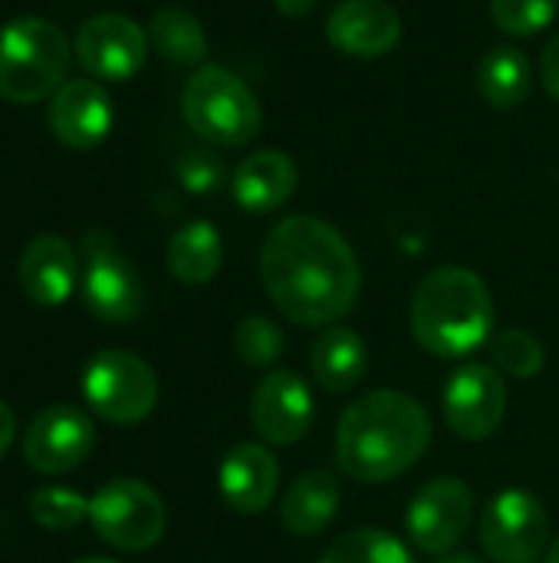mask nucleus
I'll use <instances>...</instances> for the list:
<instances>
[{
  "label": "nucleus",
  "instance_id": "14",
  "mask_svg": "<svg viewBox=\"0 0 559 563\" xmlns=\"http://www.w3.org/2000/svg\"><path fill=\"white\" fill-rule=\"evenodd\" d=\"M316 419L310 383L293 369H277L254 389L250 426L267 445H297Z\"/></svg>",
  "mask_w": 559,
  "mask_h": 563
},
{
  "label": "nucleus",
  "instance_id": "18",
  "mask_svg": "<svg viewBox=\"0 0 559 563\" xmlns=\"http://www.w3.org/2000/svg\"><path fill=\"white\" fill-rule=\"evenodd\" d=\"M280 485V465L267 445L241 442L234 445L217 468V488L231 511L260 515L273 501Z\"/></svg>",
  "mask_w": 559,
  "mask_h": 563
},
{
  "label": "nucleus",
  "instance_id": "36",
  "mask_svg": "<svg viewBox=\"0 0 559 563\" xmlns=\"http://www.w3.org/2000/svg\"><path fill=\"white\" fill-rule=\"evenodd\" d=\"M76 563H115V561H109V558H82V561H76Z\"/></svg>",
  "mask_w": 559,
  "mask_h": 563
},
{
  "label": "nucleus",
  "instance_id": "3",
  "mask_svg": "<svg viewBox=\"0 0 559 563\" xmlns=\"http://www.w3.org/2000/svg\"><path fill=\"white\" fill-rule=\"evenodd\" d=\"M409 323L425 353L465 360L494 333V294L471 267H438L415 287Z\"/></svg>",
  "mask_w": 559,
  "mask_h": 563
},
{
  "label": "nucleus",
  "instance_id": "15",
  "mask_svg": "<svg viewBox=\"0 0 559 563\" xmlns=\"http://www.w3.org/2000/svg\"><path fill=\"white\" fill-rule=\"evenodd\" d=\"M112 99L96 79H66L49 96V129L76 152H89L112 132Z\"/></svg>",
  "mask_w": 559,
  "mask_h": 563
},
{
  "label": "nucleus",
  "instance_id": "13",
  "mask_svg": "<svg viewBox=\"0 0 559 563\" xmlns=\"http://www.w3.org/2000/svg\"><path fill=\"white\" fill-rule=\"evenodd\" d=\"M96 449V426L76 406L43 409L23 432V459L40 475H66Z\"/></svg>",
  "mask_w": 559,
  "mask_h": 563
},
{
  "label": "nucleus",
  "instance_id": "7",
  "mask_svg": "<svg viewBox=\"0 0 559 563\" xmlns=\"http://www.w3.org/2000/svg\"><path fill=\"white\" fill-rule=\"evenodd\" d=\"M89 521L109 548L142 554L161 541L168 515L152 485L138 478H112L89 498Z\"/></svg>",
  "mask_w": 559,
  "mask_h": 563
},
{
  "label": "nucleus",
  "instance_id": "27",
  "mask_svg": "<svg viewBox=\"0 0 559 563\" xmlns=\"http://www.w3.org/2000/svg\"><path fill=\"white\" fill-rule=\"evenodd\" d=\"M491 356H494L497 373H504L511 379H534L547 366L544 343L534 333L517 330V327H507L491 340Z\"/></svg>",
  "mask_w": 559,
  "mask_h": 563
},
{
  "label": "nucleus",
  "instance_id": "25",
  "mask_svg": "<svg viewBox=\"0 0 559 563\" xmlns=\"http://www.w3.org/2000/svg\"><path fill=\"white\" fill-rule=\"evenodd\" d=\"M316 563H415L405 541L382 528H356L336 538Z\"/></svg>",
  "mask_w": 559,
  "mask_h": 563
},
{
  "label": "nucleus",
  "instance_id": "22",
  "mask_svg": "<svg viewBox=\"0 0 559 563\" xmlns=\"http://www.w3.org/2000/svg\"><path fill=\"white\" fill-rule=\"evenodd\" d=\"M474 86L491 109H517L534 86V69L527 53L514 43L491 46L478 63Z\"/></svg>",
  "mask_w": 559,
  "mask_h": 563
},
{
  "label": "nucleus",
  "instance_id": "30",
  "mask_svg": "<svg viewBox=\"0 0 559 563\" xmlns=\"http://www.w3.org/2000/svg\"><path fill=\"white\" fill-rule=\"evenodd\" d=\"M175 175L181 181L185 191L191 195H211L224 185V165L221 158H214V152L208 148H191L175 162Z\"/></svg>",
  "mask_w": 559,
  "mask_h": 563
},
{
  "label": "nucleus",
  "instance_id": "35",
  "mask_svg": "<svg viewBox=\"0 0 559 563\" xmlns=\"http://www.w3.org/2000/svg\"><path fill=\"white\" fill-rule=\"evenodd\" d=\"M544 563H559V538L550 544V551H547V558H544Z\"/></svg>",
  "mask_w": 559,
  "mask_h": 563
},
{
  "label": "nucleus",
  "instance_id": "19",
  "mask_svg": "<svg viewBox=\"0 0 559 563\" xmlns=\"http://www.w3.org/2000/svg\"><path fill=\"white\" fill-rule=\"evenodd\" d=\"M300 181V168L297 162L280 152V148H260L254 155H247L234 175H231V195L234 201L250 211V214H267L283 208Z\"/></svg>",
  "mask_w": 559,
  "mask_h": 563
},
{
  "label": "nucleus",
  "instance_id": "32",
  "mask_svg": "<svg viewBox=\"0 0 559 563\" xmlns=\"http://www.w3.org/2000/svg\"><path fill=\"white\" fill-rule=\"evenodd\" d=\"M13 439H16V416H13V409L0 399V459L10 452Z\"/></svg>",
  "mask_w": 559,
  "mask_h": 563
},
{
  "label": "nucleus",
  "instance_id": "12",
  "mask_svg": "<svg viewBox=\"0 0 559 563\" xmlns=\"http://www.w3.org/2000/svg\"><path fill=\"white\" fill-rule=\"evenodd\" d=\"M76 56L89 76L105 82H125L145 66L148 33L125 13H99L79 26Z\"/></svg>",
  "mask_w": 559,
  "mask_h": 563
},
{
  "label": "nucleus",
  "instance_id": "24",
  "mask_svg": "<svg viewBox=\"0 0 559 563\" xmlns=\"http://www.w3.org/2000/svg\"><path fill=\"white\" fill-rule=\"evenodd\" d=\"M152 49L175 66H201L208 56V33L185 7H161L148 23Z\"/></svg>",
  "mask_w": 559,
  "mask_h": 563
},
{
  "label": "nucleus",
  "instance_id": "23",
  "mask_svg": "<svg viewBox=\"0 0 559 563\" xmlns=\"http://www.w3.org/2000/svg\"><path fill=\"white\" fill-rule=\"evenodd\" d=\"M165 261H168V271L175 280H181L188 287L211 284L224 261V244H221L217 228L211 221H188L185 228H178L171 234Z\"/></svg>",
  "mask_w": 559,
  "mask_h": 563
},
{
  "label": "nucleus",
  "instance_id": "31",
  "mask_svg": "<svg viewBox=\"0 0 559 563\" xmlns=\"http://www.w3.org/2000/svg\"><path fill=\"white\" fill-rule=\"evenodd\" d=\"M540 79H544L547 92L559 102V33L547 43V49L540 56Z\"/></svg>",
  "mask_w": 559,
  "mask_h": 563
},
{
  "label": "nucleus",
  "instance_id": "33",
  "mask_svg": "<svg viewBox=\"0 0 559 563\" xmlns=\"http://www.w3.org/2000/svg\"><path fill=\"white\" fill-rule=\"evenodd\" d=\"M273 3H277V10H280L283 16H293V20H297V16H306V13L313 10L316 0H273Z\"/></svg>",
  "mask_w": 559,
  "mask_h": 563
},
{
  "label": "nucleus",
  "instance_id": "29",
  "mask_svg": "<svg viewBox=\"0 0 559 563\" xmlns=\"http://www.w3.org/2000/svg\"><path fill=\"white\" fill-rule=\"evenodd\" d=\"M559 13V0H491V16L507 36H537Z\"/></svg>",
  "mask_w": 559,
  "mask_h": 563
},
{
  "label": "nucleus",
  "instance_id": "34",
  "mask_svg": "<svg viewBox=\"0 0 559 563\" xmlns=\"http://www.w3.org/2000/svg\"><path fill=\"white\" fill-rule=\"evenodd\" d=\"M435 563H484L478 554H468V551H448L441 558H435Z\"/></svg>",
  "mask_w": 559,
  "mask_h": 563
},
{
  "label": "nucleus",
  "instance_id": "10",
  "mask_svg": "<svg viewBox=\"0 0 559 563\" xmlns=\"http://www.w3.org/2000/svg\"><path fill=\"white\" fill-rule=\"evenodd\" d=\"M474 525V492L455 478H432L405 511V534L422 554L441 558L455 551Z\"/></svg>",
  "mask_w": 559,
  "mask_h": 563
},
{
  "label": "nucleus",
  "instance_id": "17",
  "mask_svg": "<svg viewBox=\"0 0 559 563\" xmlns=\"http://www.w3.org/2000/svg\"><path fill=\"white\" fill-rule=\"evenodd\" d=\"M79 277H82L79 257H76L72 244L59 234L33 238L23 247L20 264H16L20 290L36 307H63L72 297Z\"/></svg>",
  "mask_w": 559,
  "mask_h": 563
},
{
  "label": "nucleus",
  "instance_id": "1",
  "mask_svg": "<svg viewBox=\"0 0 559 563\" xmlns=\"http://www.w3.org/2000/svg\"><path fill=\"white\" fill-rule=\"evenodd\" d=\"M260 280L273 307L297 327H336L359 300L362 267L329 221L293 214L264 238Z\"/></svg>",
  "mask_w": 559,
  "mask_h": 563
},
{
  "label": "nucleus",
  "instance_id": "28",
  "mask_svg": "<svg viewBox=\"0 0 559 563\" xmlns=\"http://www.w3.org/2000/svg\"><path fill=\"white\" fill-rule=\"evenodd\" d=\"M30 518L46 531H69L89 518V498L72 488H40L30 495Z\"/></svg>",
  "mask_w": 559,
  "mask_h": 563
},
{
  "label": "nucleus",
  "instance_id": "6",
  "mask_svg": "<svg viewBox=\"0 0 559 563\" xmlns=\"http://www.w3.org/2000/svg\"><path fill=\"white\" fill-rule=\"evenodd\" d=\"M82 396L99 419L135 426L158 406V376L128 350H99L82 369Z\"/></svg>",
  "mask_w": 559,
  "mask_h": 563
},
{
  "label": "nucleus",
  "instance_id": "16",
  "mask_svg": "<svg viewBox=\"0 0 559 563\" xmlns=\"http://www.w3.org/2000/svg\"><path fill=\"white\" fill-rule=\"evenodd\" d=\"M329 43L356 59H379L402 40V16L385 0H343L326 20Z\"/></svg>",
  "mask_w": 559,
  "mask_h": 563
},
{
  "label": "nucleus",
  "instance_id": "9",
  "mask_svg": "<svg viewBox=\"0 0 559 563\" xmlns=\"http://www.w3.org/2000/svg\"><path fill=\"white\" fill-rule=\"evenodd\" d=\"M481 548L494 563H537L550 551V515L524 488H507L481 511Z\"/></svg>",
  "mask_w": 559,
  "mask_h": 563
},
{
  "label": "nucleus",
  "instance_id": "8",
  "mask_svg": "<svg viewBox=\"0 0 559 563\" xmlns=\"http://www.w3.org/2000/svg\"><path fill=\"white\" fill-rule=\"evenodd\" d=\"M82 300L86 310L102 323H132L142 313L145 290L135 264L102 228L86 231L82 238Z\"/></svg>",
  "mask_w": 559,
  "mask_h": 563
},
{
  "label": "nucleus",
  "instance_id": "2",
  "mask_svg": "<svg viewBox=\"0 0 559 563\" xmlns=\"http://www.w3.org/2000/svg\"><path fill=\"white\" fill-rule=\"evenodd\" d=\"M432 445L428 409L402 389H372L336 422V465L359 485H385L412 472Z\"/></svg>",
  "mask_w": 559,
  "mask_h": 563
},
{
  "label": "nucleus",
  "instance_id": "21",
  "mask_svg": "<svg viewBox=\"0 0 559 563\" xmlns=\"http://www.w3.org/2000/svg\"><path fill=\"white\" fill-rule=\"evenodd\" d=\"M310 373L333 396L353 393L369 373V350L362 336L349 327H326L313 343Z\"/></svg>",
  "mask_w": 559,
  "mask_h": 563
},
{
  "label": "nucleus",
  "instance_id": "4",
  "mask_svg": "<svg viewBox=\"0 0 559 563\" xmlns=\"http://www.w3.org/2000/svg\"><path fill=\"white\" fill-rule=\"evenodd\" d=\"M69 43L43 16H13L0 26V99L40 102L66 82Z\"/></svg>",
  "mask_w": 559,
  "mask_h": 563
},
{
  "label": "nucleus",
  "instance_id": "26",
  "mask_svg": "<svg viewBox=\"0 0 559 563\" xmlns=\"http://www.w3.org/2000/svg\"><path fill=\"white\" fill-rule=\"evenodd\" d=\"M234 353L241 356V363H247L254 369H267L283 360L287 336L270 317L250 313L234 327Z\"/></svg>",
  "mask_w": 559,
  "mask_h": 563
},
{
  "label": "nucleus",
  "instance_id": "11",
  "mask_svg": "<svg viewBox=\"0 0 559 563\" xmlns=\"http://www.w3.org/2000/svg\"><path fill=\"white\" fill-rule=\"evenodd\" d=\"M445 422L465 442L491 439L507 416V386L497 366L488 363H465L455 369L441 393Z\"/></svg>",
  "mask_w": 559,
  "mask_h": 563
},
{
  "label": "nucleus",
  "instance_id": "5",
  "mask_svg": "<svg viewBox=\"0 0 559 563\" xmlns=\"http://www.w3.org/2000/svg\"><path fill=\"white\" fill-rule=\"evenodd\" d=\"M181 112L194 135L217 148H241L260 135V102L254 89L224 66H201L181 92Z\"/></svg>",
  "mask_w": 559,
  "mask_h": 563
},
{
  "label": "nucleus",
  "instance_id": "20",
  "mask_svg": "<svg viewBox=\"0 0 559 563\" xmlns=\"http://www.w3.org/2000/svg\"><path fill=\"white\" fill-rule=\"evenodd\" d=\"M343 505V485L333 472L313 468L303 472L280 501V525L293 538H313L329 528Z\"/></svg>",
  "mask_w": 559,
  "mask_h": 563
}]
</instances>
